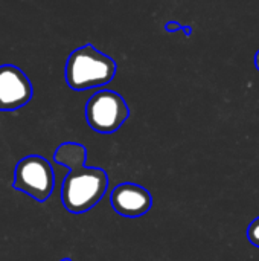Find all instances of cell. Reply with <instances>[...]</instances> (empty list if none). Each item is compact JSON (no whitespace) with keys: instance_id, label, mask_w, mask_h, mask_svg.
<instances>
[{"instance_id":"obj_8","label":"cell","mask_w":259,"mask_h":261,"mask_svg":"<svg viewBox=\"0 0 259 261\" xmlns=\"http://www.w3.org/2000/svg\"><path fill=\"white\" fill-rule=\"evenodd\" d=\"M165 28H166V31H169V32H174V31L183 29L188 35L191 34V28H183V26H180V24H179V23H176V21H168Z\"/></svg>"},{"instance_id":"obj_1","label":"cell","mask_w":259,"mask_h":261,"mask_svg":"<svg viewBox=\"0 0 259 261\" xmlns=\"http://www.w3.org/2000/svg\"><path fill=\"white\" fill-rule=\"evenodd\" d=\"M87 150L78 142H64L53 153V161L69 168L61 185V202L72 214L90 211L107 193L108 176L102 168L85 167Z\"/></svg>"},{"instance_id":"obj_6","label":"cell","mask_w":259,"mask_h":261,"mask_svg":"<svg viewBox=\"0 0 259 261\" xmlns=\"http://www.w3.org/2000/svg\"><path fill=\"white\" fill-rule=\"evenodd\" d=\"M113 210L128 219H136L147 214L153 206L151 193L139 184L124 182L114 187L110 196Z\"/></svg>"},{"instance_id":"obj_2","label":"cell","mask_w":259,"mask_h":261,"mask_svg":"<svg viewBox=\"0 0 259 261\" xmlns=\"http://www.w3.org/2000/svg\"><path fill=\"white\" fill-rule=\"evenodd\" d=\"M116 61L87 43L67 57L66 81L73 90H87L105 86L116 75Z\"/></svg>"},{"instance_id":"obj_5","label":"cell","mask_w":259,"mask_h":261,"mask_svg":"<svg viewBox=\"0 0 259 261\" xmlns=\"http://www.w3.org/2000/svg\"><path fill=\"white\" fill-rule=\"evenodd\" d=\"M34 95L32 83L14 64L0 66V112H14L26 106Z\"/></svg>"},{"instance_id":"obj_3","label":"cell","mask_w":259,"mask_h":261,"mask_svg":"<svg viewBox=\"0 0 259 261\" xmlns=\"http://www.w3.org/2000/svg\"><path fill=\"white\" fill-rule=\"evenodd\" d=\"M12 188L37 202H46L55 188V173L50 162L40 154H29L20 159L15 165Z\"/></svg>"},{"instance_id":"obj_7","label":"cell","mask_w":259,"mask_h":261,"mask_svg":"<svg viewBox=\"0 0 259 261\" xmlns=\"http://www.w3.org/2000/svg\"><path fill=\"white\" fill-rule=\"evenodd\" d=\"M247 237H249L252 245H255V246L259 248V217L250 223V226L247 229Z\"/></svg>"},{"instance_id":"obj_9","label":"cell","mask_w":259,"mask_h":261,"mask_svg":"<svg viewBox=\"0 0 259 261\" xmlns=\"http://www.w3.org/2000/svg\"><path fill=\"white\" fill-rule=\"evenodd\" d=\"M255 64H256V67H258L259 70V50L258 54H256V57H255Z\"/></svg>"},{"instance_id":"obj_4","label":"cell","mask_w":259,"mask_h":261,"mask_svg":"<svg viewBox=\"0 0 259 261\" xmlns=\"http://www.w3.org/2000/svg\"><path fill=\"white\" fill-rule=\"evenodd\" d=\"M130 116L127 101L113 90L93 93L85 104L87 124L98 133H114Z\"/></svg>"},{"instance_id":"obj_10","label":"cell","mask_w":259,"mask_h":261,"mask_svg":"<svg viewBox=\"0 0 259 261\" xmlns=\"http://www.w3.org/2000/svg\"><path fill=\"white\" fill-rule=\"evenodd\" d=\"M60 261H72L70 258H63V260H60Z\"/></svg>"}]
</instances>
